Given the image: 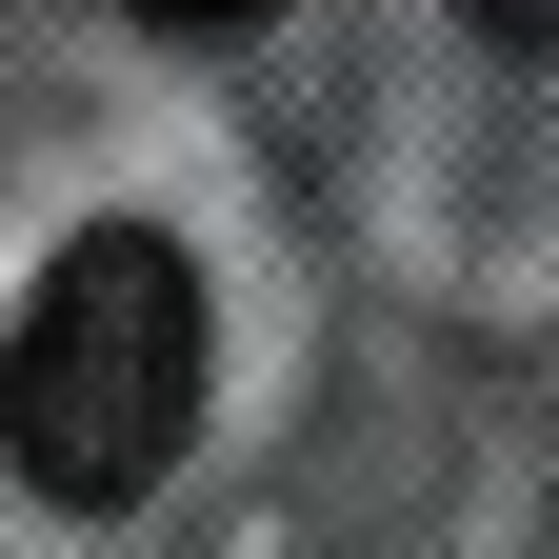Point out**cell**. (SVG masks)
<instances>
[{"label":"cell","instance_id":"6da1fadb","mask_svg":"<svg viewBox=\"0 0 559 559\" xmlns=\"http://www.w3.org/2000/svg\"><path fill=\"white\" fill-rule=\"evenodd\" d=\"M180 419H200V280L160 221H81L0 320V460L60 520H120V500H160Z\"/></svg>","mask_w":559,"mask_h":559},{"label":"cell","instance_id":"7a4b0ae2","mask_svg":"<svg viewBox=\"0 0 559 559\" xmlns=\"http://www.w3.org/2000/svg\"><path fill=\"white\" fill-rule=\"evenodd\" d=\"M160 40H240V21H280V0H140Z\"/></svg>","mask_w":559,"mask_h":559},{"label":"cell","instance_id":"3957f363","mask_svg":"<svg viewBox=\"0 0 559 559\" xmlns=\"http://www.w3.org/2000/svg\"><path fill=\"white\" fill-rule=\"evenodd\" d=\"M539 21H559V0H479V40H539Z\"/></svg>","mask_w":559,"mask_h":559}]
</instances>
